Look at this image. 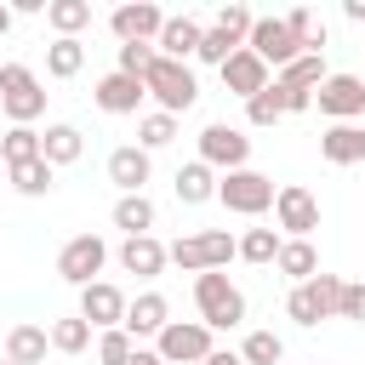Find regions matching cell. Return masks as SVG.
Wrapping results in <instances>:
<instances>
[{"mask_svg": "<svg viewBox=\"0 0 365 365\" xmlns=\"http://www.w3.org/2000/svg\"><path fill=\"white\" fill-rule=\"evenodd\" d=\"M6 365H11V359H6Z\"/></svg>", "mask_w": 365, "mask_h": 365, "instance_id": "obj_48", "label": "cell"}, {"mask_svg": "<svg viewBox=\"0 0 365 365\" xmlns=\"http://www.w3.org/2000/svg\"><path fill=\"white\" fill-rule=\"evenodd\" d=\"M217 74H222V91H234V97H245V103H251V97L274 80V74H268V63H262L257 51H245V46H240V51H234Z\"/></svg>", "mask_w": 365, "mask_h": 365, "instance_id": "obj_16", "label": "cell"}, {"mask_svg": "<svg viewBox=\"0 0 365 365\" xmlns=\"http://www.w3.org/2000/svg\"><path fill=\"white\" fill-rule=\"evenodd\" d=\"M46 23L57 40H80V29H91V0H46Z\"/></svg>", "mask_w": 365, "mask_h": 365, "instance_id": "obj_27", "label": "cell"}, {"mask_svg": "<svg viewBox=\"0 0 365 365\" xmlns=\"http://www.w3.org/2000/svg\"><path fill=\"white\" fill-rule=\"evenodd\" d=\"M200 34H205V23L200 17H165V29H160V40H154V51L160 57H171V63H188L194 51H200Z\"/></svg>", "mask_w": 365, "mask_h": 365, "instance_id": "obj_18", "label": "cell"}, {"mask_svg": "<svg viewBox=\"0 0 365 365\" xmlns=\"http://www.w3.org/2000/svg\"><path fill=\"white\" fill-rule=\"evenodd\" d=\"M165 325H171V302H165L160 291H137V297L125 302V325H120V331H125L131 342H143V336H160Z\"/></svg>", "mask_w": 365, "mask_h": 365, "instance_id": "obj_15", "label": "cell"}, {"mask_svg": "<svg viewBox=\"0 0 365 365\" xmlns=\"http://www.w3.org/2000/svg\"><path fill=\"white\" fill-rule=\"evenodd\" d=\"M279 359H285L279 331H245V342H240V365H279Z\"/></svg>", "mask_w": 365, "mask_h": 365, "instance_id": "obj_34", "label": "cell"}, {"mask_svg": "<svg viewBox=\"0 0 365 365\" xmlns=\"http://www.w3.org/2000/svg\"><path fill=\"white\" fill-rule=\"evenodd\" d=\"M274 222L285 228V240H308L319 228V200L302 182H285V188H274Z\"/></svg>", "mask_w": 365, "mask_h": 365, "instance_id": "obj_12", "label": "cell"}, {"mask_svg": "<svg viewBox=\"0 0 365 365\" xmlns=\"http://www.w3.org/2000/svg\"><path fill=\"white\" fill-rule=\"evenodd\" d=\"M336 319H365V285H359V279H342V297H336Z\"/></svg>", "mask_w": 365, "mask_h": 365, "instance_id": "obj_41", "label": "cell"}, {"mask_svg": "<svg viewBox=\"0 0 365 365\" xmlns=\"http://www.w3.org/2000/svg\"><path fill=\"white\" fill-rule=\"evenodd\" d=\"M6 177H11V188H17V194H29V200H40V194H51V188H57V171H51L46 160H23V165H11Z\"/></svg>", "mask_w": 365, "mask_h": 365, "instance_id": "obj_32", "label": "cell"}, {"mask_svg": "<svg viewBox=\"0 0 365 365\" xmlns=\"http://www.w3.org/2000/svg\"><path fill=\"white\" fill-rule=\"evenodd\" d=\"M211 23H217V29H228V34H234V40L245 46V34H251V23H257V17H251L245 6H222V11L211 17Z\"/></svg>", "mask_w": 365, "mask_h": 365, "instance_id": "obj_40", "label": "cell"}, {"mask_svg": "<svg viewBox=\"0 0 365 365\" xmlns=\"http://www.w3.org/2000/svg\"><path fill=\"white\" fill-rule=\"evenodd\" d=\"M0 114L11 125H34L46 114V86L29 63H0Z\"/></svg>", "mask_w": 365, "mask_h": 365, "instance_id": "obj_3", "label": "cell"}, {"mask_svg": "<svg viewBox=\"0 0 365 365\" xmlns=\"http://www.w3.org/2000/svg\"><path fill=\"white\" fill-rule=\"evenodd\" d=\"M234 257H240V262L268 268V262L279 257V228H245V234L234 240Z\"/></svg>", "mask_w": 365, "mask_h": 365, "instance_id": "obj_29", "label": "cell"}, {"mask_svg": "<svg viewBox=\"0 0 365 365\" xmlns=\"http://www.w3.org/2000/svg\"><path fill=\"white\" fill-rule=\"evenodd\" d=\"M143 91L160 103V114H188L194 103H200V80H194V68L188 63H171V57H160L154 51V63L143 68Z\"/></svg>", "mask_w": 365, "mask_h": 365, "instance_id": "obj_2", "label": "cell"}, {"mask_svg": "<svg viewBox=\"0 0 365 365\" xmlns=\"http://www.w3.org/2000/svg\"><path fill=\"white\" fill-rule=\"evenodd\" d=\"M86 154V137H80V125H68V120H57V125H46L40 131V160L57 171V165H74Z\"/></svg>", "mask_w": 365, "mask_h": 365, "instance_id": "obj_22", "label": "cell"}, {"mask_svg": "<svg viewBox=\"0 0 365 365\" xmlns=\"http://www.w3.org/2000/svg\"><path fill=\"white\" fill-rule=\"evenodd\" d=\"M165 143H177V120H171V114H160V108H148V114L137 120V148H143V154H154V148H165Z\"/></svg>", "mask_w": 365, "mask_h": 365, "instance_id": "obj_35", "label": "cell"}, {"mask_svg": "<svg viewBox=\"0 0 365 365\" xmlns=\"http://www.w3.org/2000/svg\"><path fill=\"white\" fill-rule=\"evenodd\" d=\"M200 160H205L211 171H240V165L251 160V137H245L240 125H228V120H211V125L200 131Z\"/></svg>", "mask_w": 365, "mask_h": 365, "instance_id": "obj_11", "label": "cell"}, {"mask_svg": "<svg viewBox=\"0 0 365 365\" xmlns=\"http://www.w3.org/2000/svg\"><path fill=\"white\" fill-rule=\"evenodd\" d=\"M331 68H325V57H314V51H302L297 63H285L279 74H274V86H285V91H319V80H325Z\"/></svg>", "mask_w": 365, "mask_h": 365, "instance_id": "obj_28", "label": "cell"}, {"mask_svg": "<svg viewBox=\"0 0 365 365\" xmlns=\"http://www.w3.org/2000/svg\"><path fill=\"white\" fill-rule=\"evenodd\" d=\"M125 291L120 285H108V279H91L86 291H80V319L91 325V331H114V325H125Z\"/></svg>", "mask_w": 365, "mask_h": 365, "instance_id": "obj_14", "label": "cell"}, {"mask_svg": "<svg viewBox=\"0 0 365 365\" xmlns=\"http://www.w3.org/2000/svg\"><path fill=\"white\" fill-rule=\"evenodd\" d=\"M165 257H171L182 274H211V268H228V262H234V234H228V228H200V234L171 240Z\"/></svg>", "mask_w": 365, "mask_h": 365, "instance_id": "obj_4", "label": "cell"}, {"mask_svg": "<svg viewBox=\"0 0 365 365\" xmlns=\"http://www.w3.org/2000/svg\"><path fill=\"white\" fill-rule=\"evenodd\" d=\"M245 120H251L257 131H268V125H279V120H285V103H279V86H274V80L245 103Z\"/></svg>", "mask_w": 365, "mask_h": 365, "instance_id": "obj_37", "label": "cell"}, {"mask_svg": "<svg viewBox=\"0 0 365 365\" xmlns=\"http://www.w3.org/2000/svg\"><path fill=\"white\" fill-rule=\"evenodd\" d=\"M245 51H257L268 68H285V63H297L302 51H297V40H291V29H285V17H257L251 23V34H245Z\"/></svg>", "mask_w": 365, "mask_h": 365, "instance_id": "obj_13", "label": "cell"}, {"mask_svg": "<svg viewBox=\"0 0 365 365\" xmlns=\"http://www.w3.org/2000/svg\"><path fill=\"white\" fill-rule=\"evenodd\" d=\"M131 354H137V342L114 325V331H97V365H131Z\"/></svg>", "mask_w": 365, "mask_h": 365, "instance_id": "obj_39", "label": "cell"}, {"mask_svg": "<svg viewBox=\"0 0 365 365\" xmlns=\"http://www.w3.org/2000/svg\"><path fill=\"white\" fill-rule=\"evenodd\" d=\"M205 365H240V354H228V348H217V354H211Z\"/></svg>", "mask_w": 365, "mask_h": 365, "instance_id": "obj_46", "label": "cell"}, {"mask_svg": "<svg viewBox=\"0 0 365 365\" xmlns=\"http://www.w3.org/2000/svg\"><path fill=\"white\" fill-rule=\"evenodd\" d=\"M342 17H348V23H359V29H365V0H342Z\"/></svg>", "mask_w": 365, "mask_h": 365, "instance_id": "obj_44", "label": "cell"}, {"mask_svg": "<svg viewBox=\"0 0 365 365\" xmlns=\"http://www.w3.org/2000/svg\"><path fill=\"white\" fill-rule=\"evenodd\" d=\"M108 29H114L120 46H154L160 29H165V11H160L154 0H125V6L108 11Z\"/></svg>", "mask_w": 365, "mask_h": 365, "instance_id": "obj_10", "label": "cell"}, {"mask_svg": "<svg viewBox=\"0 0 365 365\" xmlns=\"http://www.w3.org/2000/svg\"><path fill=\"white\" fill-rule=\"evenodd\" d=\"M0 160H6V171L23 165V160H40V131H34V125H6V137H0Z\"/></svg>", "mask_w": 365, "mask_h": 365, "instance_id": "obj_33", "label": "cell"}, {"mask_svg": "<svg viewBox=\"0 0 365 365\" xmlns=\"http://www.w3.org/2000/svg\"><path fill=\"white\" fill-rule=\"evenodd\" d=\"M336 297H342V279L336 274H314V279H302V285H291L285 291V319L291 325H319V319H336Z\"/></svg>", "mask_w": 365, "mask_h": 365, "instance_id": "obj_5", "label": "cell"}, {"mask_svg": "<svg viewBox=\"0 0 365 365\" xmlns=\"http://www.w3.org/2000/svg\"><path fill=\"white\" fill-rule=\"evenodd\" d=\"M171 257H165V245L154 240V234H137V240H120V268L125 274H137V279H160V268H165Z\"/></svg>", "mask_w": 365, "mask_h": 365, "instance_id": "obj_21", "label": "cell"}, {"mask_svg": "<svg viewBox=\"0 0 365 365\" xmlns=\"http://www.w3.org/2000/svg\"><path fill=\"white\" fill-rule=\"evenodd\" d=\"M234 51H240V40H234L228 29H217V23H205V34H200V51H194V57H200V63H217V68H222V63H228Z\"/></svg>", "mask_w": 365, "mask_h": 365, "instance_id": "obj_38", "label": "cell"}, {"mask_svg": "<svg viewBox=\"0 0 365 365\" xmlns=\"http://www.w3.org/2000/svg\"><path fill=\"white\" fill-rule=\"evenodd\" d=\"M34 11H46V0H11V17H34Z\"/></svg>", "mask_w": 365, "mask_h": 365, "instance_id": "obj_43", "label": "cell"}, {"mask_svg": "<svg viewBox=\"0 0 365 365\" xmlns=\"http://www.w3.org/2000/svg\"><path fill=\"white\" fill-rule=\"evenodd\" d=\"M46 336H51V348H57V354H86V348H91V325H86L80 314L51 319V331H46Z\"/></svg>", "mask_w": 365, "mask_h": 365, "instance_id": "obj_36", "label": "cell"}, {"mask_svg": "<svg viewBox=\"0 0 365 365\" xmlns=\"http://www.w3.org/2000/svg\"><path fill=\"white\" fill-rule=\"evenodd\" d=\"M285 29H291V40H297V51H314V57H325V23L308 11V6H297V11H285Z\"/></svg>", "mask_w": 365, "mask_h": 365, "instance_id": "obj_30", "label": "cell"}, {"mask_svg": "<svg viewBox=\"0 0 365 365\" xmlns=\"http://www.w3.org/2000/svg\"><path fill=\"white\" fill-rule=\"evenodd\" d=\"M314 365H319V359H314Z\"/></svg>", "mask_w": 365, "mask_h": 365, "instance_id": "obj_49", "label": "cell"}, {"mask_svg": "<svg viewBox=\"0 0 365 365\" xmlns=\"http://www.w3.org/2000/svg\"><path fill=\"white\" fill-rule=\"evenodd\" d=\"M108 217H114V228H120L125 240H137V234H154V222H160V211H154V200H148V194H120Z\"/></svg>", "mask_w": 365, "mask_h": 365, "instance_id": "obj_23", "label": "cell"}, {"mask_svg": "<svg viewBox=\"0 0 365 365\" xmlns=\"http://www.w3.org/2000/svg\"><path fill=\"white\" fill-rule=\"evenodd\" d=\"M91 97H97V108H103V114H137L148 91H143V80H131V74H120V68H114V74H103V80L91 86Z\"/></svg>", "mask_w": 365, "mask_h": 365, "instance_id": "obj_17", "label": "cell"}, {"mask_svg": "<svg viewBox=\"0 0 365 365\" xmlns=\"http://www.w3.org/2000/svg\"><path fill=\"white\" fill-rule=\"evenodd\" d=\"M177 200H182V205H205V200H217V171H211L205 160L177 165Z\"/></svg>", "mask_w": 365, "mask_h": 365, "instance_id": "obj_26", "label": "cell"}, {"mask_svg": "<svg viewBox=\"0 0 365 365\" xmlns=\"http://www.w3.org/2000/svg\"><path fill=\"white\" fill-rule=\"evenodd\" d=\"M86 68V40H51L46 46V74L51 80H74Z\"/></svg>", "mask_w": 365, "mask_h": 365, "instance_id": "obj_31", "label": "cell"}, {"mask_svg": "<svg viewBox=\"0 0 365 365\" xmlns=\"http://www.w3.org/2000/svg\"><path fill=\"white\" fill-rule=\"evenodd\" d=\"M46 348H51L46 325H11L6 331V359L11 365H46Z\"/></svg>", "mask_w": 365, "mask_h": 365, "instance_id": "obj_25", "label": "cell"}, {"mask_svg": "<svg viewBox=\"0 0 365 365\" xmlns=\"http://www.w3.org/2000/svg\"><path fill=\"white\" fill-rule=\"evenodd\" d=\"M154 354H160L165 365H205V359L217 354V342H211V331H205L200 319H171V325L154 336Z\"/></svg>", "mask_w": 365, "mask_h": 365, "instance_id": "obj_7", "label": "cell"}, {"mask_svg": "<svg viewBox=\"0 0 365 365\" xmlns=\"http://www.w3.org/2000/svg\"><path fill=\"white\" fill-rule=\"evenodd\" d=\"M319 154L331 165H365V125L348 120V125H325L319 131Z\"/></svg>", "mask_w": 365, "mask_h": 365, "instance_id": "obj_20", "label": "cell"}, {"mask_svg": "<svg viewBox=\"0 0 365 365\" xmlns=\"http://www.w3.org/2000/svg\"><path fill=\"white\" fill-rule=\"evenodd\" d=\"M274 268H279L291 285L314 279V274H319V251H314V240H279V257H274Z\"/></svg>", "mask_w": 365, "mask_h": 365, "instance_id": "obj_24", "label": "cell"}, {"mask_svg": "<svg viewBox=\"0 0 365 365\" xmlns=\"http://www.w3.org/2000/svg\"><path fill=\"white\" fill-rule=\"evenodd\" d=\"M314 108L331 120V125H348L365 114V74H325L319 91H314Z\"/></svg>", "mask_w": 365, "mask_h": 365, "instance_id": "obj_8", "label": "cell"}, {"mask_svg": "<svg viewBox=\"0 0 365 365\" xmlns=\"http://www.w3.org/2000/svg\"><path fill=\"white\" fill-rule=\"evenodd\" d=\"M148 171H154V160H148L137 143H125V148L108 154V182H114L120 194H143V188H148Z\"/></svg>", "mask_w": 365, "mask_h": 365, "instance_id": "obj_19", "label": "cell"}, {"mask_svg": "<svg viewBox=\"0 0 365 365\" xmlns=\"http://www.w3.org/2000/svg\"><path fill=\"white\" fill-rule=\"evenodd\" d=\"M103 262H108V240H103V234H74V240L57 251V274H63L74 291H86V285L103 274Z\"/></svg>", "mask_w": 365, "mask_h": 365, "instance_id": "obj_9", "label": "cell"}, {"mask_svg": "<svg viewBox=\"0 0 365 365\" xmlns=\"http://www.w3.org/2000/svg\"><path fill=\"white\" fill-rule=\"evenodd\" d=\"M194 308H200V325H205V331H234V325H245V291H240L222 268L194 274Z\"/></svg>", "mask_w": 365, "mask_h": 365, "instance_id": "obj_1", "label": "cell"}, {"mask_svg": "<svg viewBox=\"0 0 365 365\" xmlns=\"http://www.w3.org/2000/svg\"><path fill=\"white\" fill-rule=\"evenodd\" d=\"M154 63V46H120V74H131V80H143V68Z\"/></svg>", "mask_w": 365, "mask_h": 365, "instance_id": "obj_42", "label": "cell"}, {"mask_svg": "<svg viewBox=\"0 0 365 365\" xmlns=\"http://www.w3.org/2000/svg\"><path fill=\"white\" fill-rule=\"evenodd\" d=\"M217 205H228L234 217H262L274 205V177L240 165V171H222L217 177Z\"/></svg>", "mask_w": 365, "mask_h": 365, "instance_id": "obj_6", "label": "cell"}, {"mask_svg": "<svg viewBox=\"0 0 365 365\" xmlns=\"http://www.w3.org/2000/svg\"><path fill=\"white\" fill-rule=\"evenodd\" d=\"M131 365H165V359H160L154 348H137V354H131Z\"/></svg>", "mask_w": 365, "mask_h": 365, "instance_id": "obj_45", "label": "cell"}, {"mask_svg": "<svg viewBox=\"0 0 365 365\" xmlns=\"http://www.w3.org/2000/svg\"><path fill=\"white\" fill-rule=\"evenodd\" d=\"M6 29H11V6H0V34H6Z\"/></svg>", "mask_w": 365, "mask_h": 365, "instance_id": "obj_47", "label": "cell"}]
</instances>
